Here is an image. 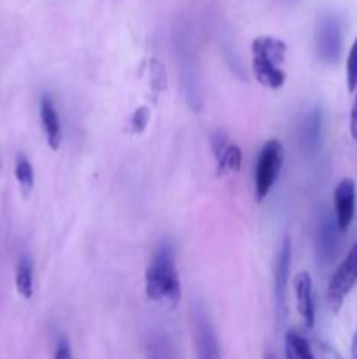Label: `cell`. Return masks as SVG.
Instances as JSON below:
<instances>
[{
    "instance_id": "obj_1",
    "label": "cell",
    "mask_w": 357,
    "mask_h": 359,
    "mask_svg": "<svg viewBox=\"0 0 357 359\" xmlns=\"http://www.w3.org/2000/svg\"><path fill=\"white\" fill-rule=\"evenodd\" d=\"M146 294L150 302L174 307L181 298V280L170 242H161L146 270Z\"/></svg>"
},
{
    "instance_id": "obj_2",
    "label": "cell",
    "mask_w": 357,
    "mask_h": 359,
    "mask_svg": "<svg viewBox=\"0 0 357 359\" xmlns=\"http://www.w3.org/2000/svg\"><path fill=\"white\" fill-rule=\"evenodd\" d=\"M287 46L282 39L261 35L252 41V72L259 84L270 90H279L286 84Z\"/></svg>"
},
{
    "instance_id": "obj_3",
    "label": "cell",
    "mask_w": 357,
    "mask_h": 359,
    "mask_svg": "<svg viewBox=\"0 0 357 359\" xmlns=\"http://www.w3.org/2000/svg\"><path fill=\"white\" fill-rule=\"evenodd\" d=\"M284 165V146L276 139L266 140L255 161V200L259 203L268 196L279 179Z\"/></svg>"
},
{
    "instance_id": "obj_4",
    "label": "cell",
    "mask_w": 357,
    "mask_h": 359,
    "mask_svg": "<svg viewBox=\"0 0 357 359\" xmlns=\"http://www.w3.org/2000/svg\"><path fill=\"white\" fill-rule=\"evenodd\" d=\"M357 284V242L352 245L338 269L332 273L328 286V304L335 312L342 309L343 302Z\"/></svg>"
},
{
    "instance_id": "obj_5",
    "label": "cell",
    "mask_w": 357,
    "mask_h": 359,
    "mask_svg": "<svg viewBox=\"0 0 357 359\" xmlns=\"http://www.w3.org/2000/svg\"><path fill=\"white\" fill-rule=\"evenodd\" d=\"M192 337H195L196 356L198 359H220V347L216 330L205 311V305L196 302L191 309Z\"/></svg>"
},
{
    "instance_id": "obj_6",
    "label": "cell",
    "mask_w": 357,
    "mask_h": 359,
    "mask_svg": "<svg viewBox=\"0 0 357 359\" xmlns=\"http://www.w3.org/2000/svg\"><path fill=\"white\" fill-rule=\"evenodd\" d=\"M315 48L324 63H336L342 53V27L338 18L324 14L315 28Z\"/></svg>"
},
{
    "instance_id": "obj_7",
    "label": "cell",
    "mask_w": 357,
    "mask_h": 359,
    "mask_svg": "<svg viewBox=\"0 0 357 359\" xmlns=\"http://www.w3.org/2000/svg\"><path fill=\"white\" fill-rule=\"evenodd\" d=\"M332 202H335V221L338 224L340 231L345 233L356 217V202H357V188L352 179H342L336 184L332 193Z\"/></svg>"
},
{
    "instance_id": "obj_8",
    "label": "cell",
    "mask_w": 357,
    "mask_h": 359,
    "mask_svg": "<svg viewBox=\"0 0 357 359\" xmlns=\"http://www.w3.org/2000/svg\"><path fill=\"white\" fill-rule=\"evenodd\" d=\"M214 156L217 160V174L227 175L238 172L241 167V149L237 144L230 142L223 132H216L210 139Z\"/></svg>"
},
{
    "instance_id": "obj_9",
    "label": "cell",
    "mask_w": 357,
    "mask_h": 359,
    "mask_svg": "<svg viewBox=\"0 0 357 359\" xmlns=\"http://www.w3.org/2000/svg\"><path fill=\"white\" fill-rule=\"evenodd\" d=\"M340 228L335 217L324 214L317 226V256L322 263H331L340 251Z\"/></svg>"
},
{
    "instance_id": "obj_10",
    "label": "cell",
    "mask_w": 357,
    "mask_h": 359,
    "mask_svg": "<svg viewBox=\"0 0 357 359\" xmlns=\"http://www.w3.org/2000/svg\"><path fill=\"white\" fill-rule=\"evenodd\" d=\"M38 112H41L42 130H44L48 146L51 147L52 151H58L63 140V130L62 121H59L58 109H56L55 100H52L49 95H42L41 104H38Z\"/></svg>"
},
{
    "instance_id": "obj_11",
    "label": "cell",
    "mask_w": 357,
    "mask_h": 359,
    "mask_svg": "<svg viewBox=\"0 0 357 359\" xmlns=\"http://www.w3.org/2000/svg\"><path fill=\"white\" fill-rule=\"evenodd\" d=\"M294 291H296V307L301 319L307 328L315 326V298H314V283L308 272H300L294 279Z\"/></svg>"
},
{
    "instance_id": "obj_12",
    "label": "cell",
    "mask_w": 357,
    "mask_h": 359,
    "mask_svg": "<svg viewBox=\"0 0 357 359\" xmlns=\"http://www.w3.org/2000/svg\"><path fill=\"white\" fill-rule=\"evenodd\" d=\"M290 259H293V242L289 237L284 238L282 248H280L279 256L275 263V298L279 309H286L287 300V286H289V272H290Z\"/></svg>"
},
{
    "instance_id": "obj_13",
    "label": "cell",
    "mask_w": 357,
    "mask_h": 359,
    "mask_svg": "<svg viewBox=\"0 0 357 359\" xmlns=\"http://www.w3.org/2000/svg\"><path fill=\"white\" fill-rule=\"evenodd\" d=\"M322 139V111L321 107L310 109L307 116L303 118V123L300 126V140L301 147L307 153L314 154L321 147Z\"/></svg>"
},
{
    "instance_id": "obj_14",
    "label": "cell",
    "mask_w": 357,
    "mask_h": 359,
    "mask_svg": "<svg viewBox=\"0 0 357 359\" xmlns=\"http://www.w3.org/2000/svg\"><path fill=\"white\" fill-rule=\"evenodd\" d=\"M16 290L24 300L34 294V263L28 256H21L16 265Z\"/></svg>"
},
{
    "instance_id": "obj_15",
    "label": "cell",
    "mask_w": 357,
    "mask_h": 359,
    "mask_svg": "<svg viewBox=\"0 0 357 359\" xmlns=\"http://www.w3.org/2000/svg\"><path fill=\"white\" fill-rule=\"evenodd\" d=\"M286 359H315L307 340L296 332H289L286 337Z\"/></svg>"
},
{
    "instance_id": "obj_16",
    "label": "cell",
    "mask_w": 357,
    "mask_h": 359,
    "mask_svg": "<svg viewBox=\"0 0 357 359\" xmlns=\"http://www.w3.org/2000/svg\"><path fill=\"white\" fill-rule=\"evenodd\" d=\"M14 175H16V181L20 184L23 195H28L31 191V188H34L35 174L30 160L24 154H18L16 165H14Z\"/></svg>"
},
{
    "instance_id": "obj_17",
    "label": "cell",
    "mask_w": 357,
    "mask_h": 359,
    "mask_svg": "<svg viewBox=\"0 0 357 359\" xmlns=\"http://www.w3.org/2000/svg\"><path fill=\"white\" fill-rule=\"evenodd\" d=\"M346 88L350 93L357 90V37L346 56Z\"/></svg>"
},
{
    "instance_id": "obj_18",
    "label": "cell",
    "mask_w": 357,
    "mask_h": 359,
    "mask_svg": "<svg viewBox=\"0 0 357 359\" xmlns=\"http://www.w3.org/2000/svg\"><path fill=\"white\" fill-rule=\"evenodd\" d=\"M149 118H150V111L147 107L135 109L132 119H130V128H132V132L135 133V135L142 133L144 130L147 128V125H149Z\"/></svg>"
},
{
    "instance_id": "obj_19",
    "label": "cell",
    "mask_w": 357,
    "mask_h": 359,
    "mask_svg": "<svg viewBox=\"0 0 357 359\" xmlns=\"http://www.w3.org/2000/svg\"><path fill=\"white\" fill-rule=\"evenodd\" d=\"M147 359H172L170 349H168V346L163 340H154L149 347Z\"/></svg>"
},
{
    "instance_id": "obj_20",
    "label": "cell",
    "mask_w": 357,
    "mask_h": 359,
    "mask_svg": "<svg viewBox=\"0 0 357 359\" xmlns=\"http://www.w3.org/2000/svg\"><path fill=\"white\" fill-rule=\"evenodd\" d=\"M55 359H74L72 351H70L69 342H66L65 339H59L58 346H56V351H55Z\"/></svg>"
},
{
    "instance_id": "obj_21",
    "label": "cell",
    "mask_w": 357,
    "mask_h": 359,
    "mask_svg": "<svg viewBox=\"0 0 357 359\" xmlns=\"http://www.w3.org/2000/svg\"><path fill=\"white\" fill-rule=\"evenodd\" d=\"M350 135L354 140H357V93L354 98L352 109H350Z\"/></svg>"
},
{
    "instance_id": "obj_22",
    "label": "cell",
    "mask_w": 357,
    "mask_h": 359,
    "mask_svg": "<svg viewBox=\"0 0 357 359\" xmlns=\"http://www.w3.org/2000/svg\"><path fill=\"white\" fill-rule=\"evenodd\" d=\"M352 359H357V330H356V335L352 339Z\"/></svg>"
},
{
    "instance_id": "obj_23",
    "label": "cell",
    "mask_w": 357,
    "mask_h": 359,
    "mask_svg": "<svg viewBox=\"0 0 357 359\" xmlns=\"http://www.w3.org/2000/svg\"><path fill=\"white\" fill-rule=\"evenodd\" d=\"M265 359H273V356H272V354H266Z\"/></svg>"
},
{
    "instance_id": "obj_24",
    "label": "cell",
    "mask_w": 357,
    "mask_h": 359,
    "mask_svg": "<svg viewBox=\"0 0 357 359\" xmlns=\"http://www.w3.org/2000/svg\"><path fill=\"white\" fill-rule=\"evenodd\" d=\"M0 172H2V163H0Z\"/></svg>"
}]
</instances>
